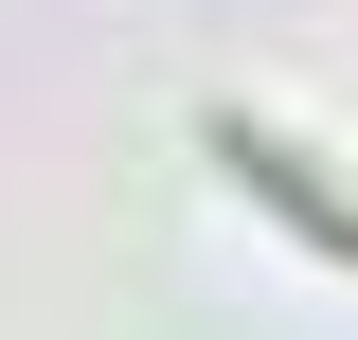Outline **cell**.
I'll return each mask as SVG.
<instances>
[{"mask_svg": "<svg viewBox=\"0 0 358 340\" xmlns=\"http://www.w3.org/2000/svg\"><path fill=\"white\" fill-rule=\"evenodd\" d=\"M215 162H233V179H251V197H268V215H287V233H322V251H341V269H358V197H322V162H305V143H268V126H215Z\"/></svg>", "mask_w": 358, "mask_h": 340, "instance_id": "6da1fadb", "label": "cell"}]
</instances>
